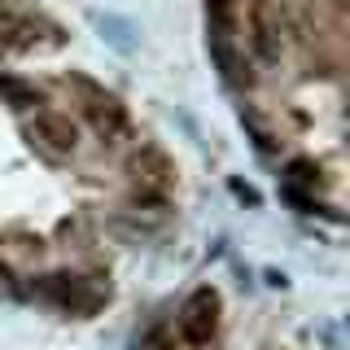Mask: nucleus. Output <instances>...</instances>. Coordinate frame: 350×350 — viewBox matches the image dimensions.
Returning a JSON list of instances; mask_svg holds the SVG:
<instances>
[{
    "label": "nucleus",
    "instance_id": "nucleus-1",
    "mask_svg": "<svg viewBox=\"0 0 350 350\" xmlns=\"http://www.w3.org/2000/svg\"><path fill=\"white\" fill-rule=\"evenodd\" d=\"M127 175L145 197H162L175 189V175L180 171H175V162L158 145H140L136 153H127Z\"/></svg>",
    "mask_w": 350,
    "mask_h": 350
},
{
    "label": "nucleus",
    "instance_id": "nucleus-2",
    "mask_svg": "<svg viewBox=\"0 0 350 350\" xmlns=\"http://www.w3.org/2000/svg\"><path fill=\"white\" fill-rule=\"evenodd\" d=\"M219 333V293L211 284L189 293V302L180 306V337L193 346H206L211 337Z\"/></svg>",
    "mask_w": 350,
    "mask_h": 350
},
{
    "label": "nucleus",
    "instance_id": "nucleus-3",
    "mask_svg": "<svg viewBox=\"0 0 350 350\" xmlns=\"http://www.w3.org/2000/svg\"><path fill=\"white\" fill-rule=\"evenodd\" d=\"M27 131L49 158H70V153L79 149V131H75V123L62 118V114H36Z\"/></svg>",
    "mask_w": 350,
    "mask_h": 350
},
{
    "label": "nucleus",
    "instance_id": "nucleus-4",
    "mask_svg": "<svg viewBox=\"0 0 350 350\" xmlns=\"http://www.w3.org/2000/svg\"><path fill=\"white\" fill-rule=\"evenodd\" d=\"M250 44H254V53H258V62H280V49H284V40H280V18H276V9H271V0H254L250 5Z\"/></svg>",
    "mask_w": 350,
    "mask_h": 350
},
{
    "label": "nucleus",
    "instance_id": "nucleus-5",
    "mask_svg": "<svg viewBox=\"0 0 350 350\" xmlns=\"http://www.w3.org/2000/svg\"><path fill=\"white\" fill-rule=\"evenodd\" d=\"M88 123H92V131L101 140H118L127 131V109L114 101V96H105V92H92L88 88Z\"/></svg>",
    "mask_w": 350,
    "mask_h": 350
},
{
    "label": "nucleus",
    "instance_id": "nucleus-6",
    "mask_svg": "<svg viewBox=\"0 0 350 350\" xmlns=\"http://www.w3.org/2000/svg\"><path fill=\"white\" fill-rule=\"evenodd\" d=\"M211 57H215V66H219V75H224L228 88L250 83V70H245V62H241V53H237V36H211Z\"/></svg>",
    "mask_w": 350,
    "mask_h": 350
},
{
    "label": "nucleus",
    "instance_id": "nucleus-7",
    "mask_svg": "<svg viewBox=\"0 0 350 350\" xmlns=\"http://www.w3.org/2000/svg\"><path fill=\"white\" fill-rule=\"evenodd\" d=\"M40 293H44L49 302H57V306H92V298H88V289H83V280H75V276H44Z\"/></svg>",
    "mask_w": 350,
    "mask_h": 350
},
{
    "label": "nucleus",
    "instance_id": "nucleus-8",
    "mask_svg": "<svg viewBox=\"0 0 350 350\" xmlns=\"http://www.w3.org/2000/svg\"><path fill=\"white\" fill-rule=\"evenodd\" d=\"M0 96H5L14 109H36L40 105V88L18 79V75H0Z\"/></svg>",
    "mask_w": 350,
    "mask_h": 350
},
{
    "label": "nucleus",
    "instance_id": "nucleus-9",
    "mask_svg": "<svg viewBox=\"0 0 350 350\" xmlns=\"http://www.w3.org/2000/svg\"><path fill=\"white\" fill-rule=\"evenodd\" d=\"M136 350H171V333L167 328H149V333L136 342Z\"/></svg>",
    "mask_w": 350,
    "mask_h": 350
},
{
    "label": "nucleus",
    "instance_id": "nucleus-10",
    "mask_svg": "<svg viewBox=\"0 0 350 350\" xmlns=\"http://www.w3.org/2000/svg\"><path fill=\"white\" fill-rule=\"evenodd\" d=\"M289 175H293L298 184H315V175H320V171H315L311 162H302V158H298V162H289Z\"/></svg>",
    "mask_w": 350,
    "mask_h": 350
},
{
    "label": "nucleus",
    "instance_id": "nucleus-11",
    "mask_svg": "<svg viewBox=\"0 0 350 350\" xmlns=\"http://www.w3.org/2000/svg\"><path fill=\"white\" fill-rule=\"evenodd\" d=\"M232 193H237V197H241L245 206H258V193L250 189V184H241V180H237V184H232Z\"/></svg>",
    "mask_w": 350,
    "mask_h": 350
}]
</instances>
